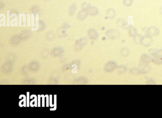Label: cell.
<instances>
[{
  "mask_svg": "<svg viewBox=\"0 0 162 118\" xmlns=\"http://www.w3.org/2000/svg\"><path fill=\"white\" fill-rule=\"evenodd\" d=\"M87 10V11L88 12V13L92 15H95L98 14V9L97 7H96L95 6H92L89 5L87 8L85 9Z\"/></svg>",
  "mask_w": 162,
  "mask_h": 118,
  "instance_id": "1",
  "label": "cell"
},
{
  "mask_svg": "<svg viewBox=\"0 0 162 118\" xmlns=\"http://www.w3.org/2000/svg\"><path fill=\"white\" fill-rule=\"evenodd\" d=\"M87 15H88V12L87 11V10L84 9L79 12L78 14V18L79 19L83 20L87 17Z\"/></svg>",
  "mask_w": 162,
  "mask_h": 118,
  "instance_id": "2",
  "label": "cell"
},
{
  "mask_svg": "<svg viewBox=\"0 0 162 118\" xmlns=\"http://www.w3.org/2000/svg\"><path fill=\"white\" fill-rule=\"evenodd\" d=\"M115 14H116V12H115V11L114 10V9L112 8H110L108 10V11H107V14H108V15L110 18H112L115 17Z\"/></svg>",
  "mask_w": 162,
  "mask_h": 118,
  "instance_id": "3",
  "label": "cell"
},
{
  "mask_svg": "<svg viewBox=\"0 0 162 118\" xmlns=\"http://www.w3.org/2000/svg\"><path fill=\"white\" fill-rule=\"evenodd\" d=\"M77 10V6L75 4H73L71 6L70 9V15H73L74 14L76 11Z\"/></svg>",
  "mask_w": 162,
  "mask_h": 118,
  "instance_id": "4",
  "label": "cell"
},
{
  "mask_svg": "<svg viewBox=\"0 0 162 118\" xmlns=\"http://www.w3.org/2000/svg\"><path fill=\"white\" fill-rule=\"evenodd\" d=\"M123 3L124 5L129 7L132 5L133 3V0H123Z\"/></svg>",
  "mask_w": 162,
  "mask_h": 118,
  "instance_id": "5",
  "label": "cell"
},
{
  "mask_svg": "<svg viewBox=\"0 0 162 118\" xmlns=\"http://www.w3.org/2000/svg\"><path fill=\"white\" fill-rule=\"evenodd\" d=\"M160 13L162 14V6L160 9Z\"/></svg>",
  "mask_w": 162,
  "mask_h": 118,
  "instance_id": "6",
  "label": "cell"
},
{
  "mask_svg": "<svg viewBox=\"0 0 162 118\" xmlns=\"http://www.w3.org/2000/svg\"><path fill=\"white\" fill-rule=\"evenodd\" d=\"M45 1H49V0H44Z\"/></svg>",
  "mask_w": 162,
  "mask_h": 118,
  "instance_id": "7",
  "label": "cell"
}]
</instances>
